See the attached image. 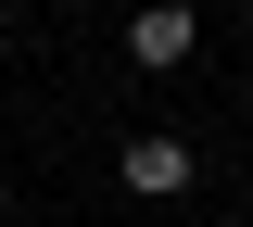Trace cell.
<instances>
[{
    "mask_svg": "<svg viewBox=\"0 0 253 227\" xmlns=\"http://www.w3.org/2000/svg\"><path fill=\"white\" fill-rule=\"evenodd\" d=\"M114 190L177 202V190H190V152H177V139H126V152H114Z\"/></svg>",
    "mask_w": 253,
    "mask_h": 227,
    "instance_id": "7a4b0ae2",
    "label": "cell"
},
{
    "mask_svg": "<svg viewBox=\"0 0 253 227\" xmlns=\"http://www.w3.org/2000/svg\"><path fill=\"white\" fill-rule=\"evenodd\" d=\"M241 13H253V0H241Z\"/></svg>",
    "mask_w": 253,
    "mask_h": 227,
    "instance_id": "3957f363",
    "label": "cell"
},
{
    "mask_svg": "<svg viewBox=\"0 0 253 227\" xmlns=\"http://www.w3.org/2000/svg\"><path fill=\"white\" fill-rule=\"evenodd\" d=\"M190 51H203V26H190V0H152V13H139V26H126V64H190Z\"/></svg>",
    "mask_w": 253,
    "mask_h": 227,
    "instance_id": "6da1fadb",
    "label": "cell"
}]
</instances>
